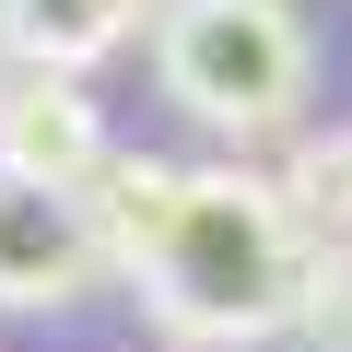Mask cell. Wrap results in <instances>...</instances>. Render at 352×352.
<instances>
[{"instance_id":"cell-1","label":"cell","mask_w":352,"mask_h":352,"mask_svg":"<svg viewBox=\"0 0 352 352\" xmlns=\"http://www.w3.org/2000/svg\"><path fill=\"white\" fill-rule=\"evenodd\" d=\"M94 212H106L118 282L141 294V317H153L176 352H258V340H294L317 247H305V223L282 212L270 176L118 153V164L94 176Z\"/></svg>"},{"instance_id":"cell-2","label":"cell","mask_w":352,"mask_h":352,"mask_svg":"<svg viewBox=\"0 0 352 352\" xmlns=\"http://www.w3.org/2000/svg\"><path fill=\"white\" fill-rule=\"evenodd\" d=\"M153 82L164 106L212 141H282L317 82V36L294 0H164L153 24Z\"/></svg>"},{"instance_id":"cell-3","label":"cell","mask_w":352,"mask_h":352,"mask_svg":"<svg viewBox=\"0 0 352 352\" xmlns=\"http://www.w3.org/2000/svg\"><path fill=\"white\" fill-rule=\"evenodd\" d=\"M94 282H118L94 188H47V176H0V317H59Z\"/></svg>"},{"instance_id":"cell-4","label":"cell","mask_w":352,"mask_h":352,"mask_svg":"<svg viewBox=\"0 0 352 352\" xmlns=\"http://www.w3.org/2000/svg\"><path fill=\"white\" fill-rule=\"evenodd\" d=\"M118 164L106 106L82 94V71H0V176H47V188H94Z\"/></svg>"},{"instance_id":"cell-5","label":"cell","mask_w":352,"mask_h":352,"mask_svg":"<svg viewBox=\"0 0 352 352\" xmlns=\"http://www.w3.org/2000/svg\"><path fill=\"white\" fill-rule=\"evenodd\" d=\"M141 24H164V0H0V71H94L106 47H129Z\"/></svg>"},{"instance_id":"cell-6","label":"cell","mask_w":352,"mask_h":352,"mask_svg":"<svg viewBox=\"0 0 352 352\" xmlns=\"http://www.w3.org/2000/svg\"><path fill=\"white\" fill-rule=\"evenodd\" d=\"M282 212L305 223V247H352V129H305L282 164H270Z\"/></svg>"},{"instance_id":"cell-7","label":"cell","mask_w":352,"mask_h":352,"mask_svg":"<svg viewBox=\"0 0 352 352\" xmlns=\"http://www.w3.org/2000/svg\"><path fill=\"white\" fill-rule=\"evenodd\" d=\"M305 352H352V247H317L305 270V317H294Z\"/></svg>"}]
</instances>
